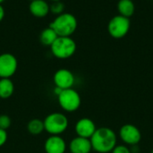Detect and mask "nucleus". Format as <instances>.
<instances>
[{"mask_svg": "<svg viewBox=\"0 0 153 153\" xmlns=\"http://www.w3.org/2000/svg\"><path fill=\"white\" fill-rule=\"evenodd\" d=\"M90 141L92 150L98 153L111 152L117 145V134L108 127L97 128Z\"/></svg>", "mask_w": 153, "mask_h": 153, "instance_id": "1", "label": "nucleus"}, {"mask_svg": "<svg viewBox=\"0 0 153 153\" xmlns=\"http://www.w3.org/2000/svg\"><path fill=\"white\" fill-rule=\"evenodd\" d=\"M77 19L70 13H63L57 15L53 22L50 23L49 27L52 28L58 37H71V35L77 29Z\"/></svg>", "mask_w": 153, "mask_h": 153, "instance_id": "2", "label": "nucleus"}, {"mask_svg": "<svg viewBox=\"0 0 153 153\" xmlns=\"http://www.w3.org/2000/svg\"><path fill=\"white\" fill-rule=\"evenodd\" d=\"M43 123L45 132L49 135H61L67 130L69 125V121L65 115L58 112L48 115Z\"/></svg>", "mask_w": 153, "mask_h": 153, "instance_id": "3", "label": "nucleus"}, {"mask_svg": "<svg viewBox=\"0 0 153 153\" xmlns=\"http://www.w3.org/2000/svg\"><path fill=\"white\" fill-rule=\"evenodd\" d=\"M51 53L59 60L71 58L76 51V43L71 37H57L50 46Z\"/></svg>", "mask_w": 153, "mask_h": 153, "instance_id": "4", "label": "nucleus"}, {"mask_svg": "<svg viewBox=\"0 0 153 153\" xmlns=\"http://www.w3.org/2000/svg\"><path fill=\"white\" fill-rule=\"evenodd\" d=\"M57 102L60 107L68 113L77 111L82 104V98L80 94L74 88H68L62 90L57 96Z\"/></svg>", "mask_w": 153, "mask_h": 153, "instance_id": "5", "label": "nucleus"}, {"mask_svg": "<svg viewBox=\"0 0 153 153\" xmlns=\"http://www.w3.org/2000/svg\"><path fill=\"white\" fill-rule=\"evenodd\" d=\"M130 26V19L118 14L111 18L108 22V32L111 37L115 39H122L128 33Z\"/></svg>", "mask_w": 153, "mask_h": 153, "instance_id": "6", "label": "nucleus"}, {"mask_svg": "<svg viewBox=\"0 0 153 153\" xmlns=\"http://www.w3.org/2000/svg\"><path fill=\"white\" fill-rule=\"evenodd\" d=\"M18 60L9 52L0 54V78H11L17 71Z\"/></svg>", "mask_w": 153, "mask_h": 153, "instance_id": "7", "label": "nucleus"}, {"mask_svg": "<svg viewBox=\"0 0 153 153\" xmlns=\"http://www.w3.org/2000/svg\"><path fill=\"white\" fill-rule=\"evenodd\" d=\"M119 137L124 143L130 146H134L141 142L142 133L141 131L135 125L126 124L120 128Z\"/></svg>", "mask_w": 153, "mask_h": 153, "instance_id": "8", "label": "nucleus"}, {"mask_svg": "<svg viewBox=\"0 0 153 153\" xmlns=\"http://www.w3.org/2000/svg\"><path fill=\"white\" fill-rule=\"evenodd\" d=\"M53 82L56 87H58L62 90L73 88L75 83V77L71 70L66 69H60L54 73Z\"/></svg>", "mask_w": 153, "mask_h": 153, "instance_id": "9", "label": "nucleus"}, {"mask_svg": "<svg viewBox=\"0 0 153 153\" xmlns=\"http://www.w3.org/2000/svg\"><path fill=\"white\" fill-rule=\"evenodd\" d=\"M96 130L97 127L95 123L87 117H83L78 120L74 126V131L77 136L86 139H91Z\"/></svg>", "mask_w": 153, "mask_h": 153, "instance_id": "10", "label": "nucleus"}, {"mask_svg": "<svg viewBox=\"0 0 153 153\" xmlns=\"http://www.w3.org/2000/svg\"><path fill=\"white\" fill-rule=\"evenodd\" d=\"M66 149L67 144L60 135H50L44 143L46 153H65Z\"/></svg>", "mask_w": 153, "mask_h": 153, "instance_id": "11", "label": "nucleus"}, {"mask_svg": "<svg viewBox=\"0 0 153 153\" xmlns=\"http://www.w3.org/2000/svg\"><path fill=\"white\" fill-rule=\"evenodd\" d=\"M68 149L71 153H91L92 151L90 139L74 137L68 144Z\"/></svg>", "mask_w": 153, "mask_h": 153, "instance_id": "12", "label": "nucleus"}, {"mask_svg": "<svg viewBox=\"0 0 153 153\" xmlns=\"http://www.w3.org/2000/svg\"><path fill=\"white\" fill-rule=\"evenodd\" d=\"M29 10L35 17L42 18L50 12L49 5L45 0H32L29 5Z\"/></svg>", "mask_w": 153, "mask_h": 153, "instance_id": "13", "label": "nucleus"}, {"mask_svg": "<svg viewBox=\"0 0 153 153\" xmlns=\"http://www.w3.org/2000/svg\"><path fill=\"white\" fill-rule=\"evenodd\" d=\"M14 84L11 78H0V98L7 99L13 95Z\"/></svg>", "mask_w": 153, "mask_h": 153, "instance_id": "14", "label": "nucleus"}, {"mask_svg": "<svg viewBox=\"0 0 153 153\" xmlns=\"http://www.w3.org/2000/svg\"><path fill=\"white\" fill-rule=\"evenodd\" d=\"M117 10L120 15L130 18L134 14L135 6L132 0H119L117 3Z\"/></svg>", "mask_w": 153, "mask_h": 153, "instance_id": "15", "label": "nucleus"}, {"mask_svg": "<svg viewBox=\"0 0 153 153\" xmlns=\"http://www.w3.org/2000/svg\"><path fill=\"white\" fill-rule=\"evenodd\" d=\"M57 34L55 32V31L50 28L49 26L46 29H44L40 34H39V41L42 45L50 47L54 41L57 39Z\"/></svg>", "mask_w": 153, "mask_h": 153, "instance_id": "16", "label": "nucleus"}, {"mask_svg": "<svg viewBox=\"0 0 153 153\" xmlns=\"http://www.w3.org/2000/svg\"><path fill=\"white\" fill-rule=\"evenodd\" d=\"M27 131L32 135H39L45 131L44 123L40 119H32L27 124Z\"/></svg>", "mask_w": 153, "mask_h": 153, "instance_id": "17", "label": "nucleus"}, {"mask_svg": "<svg viewBox=\"0 0 153 153\" xmlns=\"http://www.w3.org/2000/svg\"><path fill=\"white\" fill-rule=\"evenodd\" d=\"M49 8H50V12L51 13H53L54 14L59 15V14H61L64 13L65 5L61 1H55V2H53L49 5Z\"/></svg>", "mask_w": 153, "mask_h": 153, "instance_id": "18", "label": "nucleus"}, {"mask_svg": "<svg viewBox=\"0 0 153 153\" xmlns=\"http://www.w3.org/2000/svg\"><path fill=\"white\" fill-rule=\"evenodd\" d=\"M12 120L7 115H0V129L7 131V129L11 126Z\"/></svg>", "mask_w": 153, "mask_h": 153, "instance_id": "19", "label": "nucleus"}, {"mask_svg": "<svg viewBox=\"0 0 153 153\" xmlns=\"http://www.w3.org/2000/svg\"><path fill=\"white\" fill-rule=\"evenodd\" d=\"M111 153H132L130 148L126 145H117Z\"/></svg>", "mask_w": 153, "mask_h": 153, "instance_id": "20", "label": "nucleus"}, {"mask_svg": "<svg viewBox=\"0 0 153 153\" xmlns=\"http://www.w3.org/2000/svg\"><path fill=\"white\" fill-rule=\"evenodd\" d=\"M7 139H8L7 132L0 129V147L4 146L5 144V142H7Z\"/></svg>", "mask_w": 153, "mask_h": 153, "instance_id": "21", "label": "nucleus"}, {"mask_svg": "<svg viewBox=\"0 0 153 153\" xmlns=\"http://www.w3.org/2000/svg\"><path fill=\"white\" fill-rule=\"evenodd\" d=\"M4 7L0 5V22L4 19Z\"/></svg>", "mask_w": 153, "mask_h": 153, "instance_id": "22", "label": "nucleus"}, {"mask_svg": "<svg viewBox=\"0 0 153 153\" xmlns=\"http://www.w3.org/2000/svg\"><path fill=\"white\" fill-rule=\"evenodd\" d=\"M4 0H0V5H1V4H2V3L4 2Z\"/></svg>", "mask_w": 153, "mask_h": 153, "instance_id": "23", "label": "nucleus"}, {"mask_svg": "<svg viewBox=\"0 0 153 153\" xmlns=\"http://www.w3.org/2000/svg\"><path fill=\"white\" fill-rule=\"evenodd\" d=\"M52 2H55V1H61V0H51Z\"/></svg>", "mask_w": 153, "mask_h": 153, "instance_id": "24", "label": "nucleus"}, {"mask_svg": "<svg viewBox=\"0 0 153 153\" xmlns=\"http://www.w3.org/2000/svg\"><path fill=\"white\" fill-rule=\"evenodd\" d=\"M151 153H153V149H152V152H151Z\"/></svg>", "mask_w": 153, "mask_h": 153, "instance_id": "25", "label": "nucleus"}, {"mask_svg": "<svg viewBox=\"0 0 153 153\" xmlns=\"http://www.w3.org/2000/svg\"><path fill=\"white\" fill-rule=\"evenodd\" d=\"M30 1H32V0H30Z\"/></svg>", "mask_w": 153, "mask_h": 153, "instance_id": "26", "label": "nucleus"}]
</instances>
